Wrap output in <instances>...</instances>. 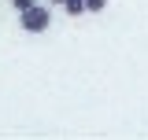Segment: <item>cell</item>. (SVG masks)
<instances>
[{"instance_id":"4","label":"cell","mask_w":148,"mask_h":140,"mask_svg":"<svg viewBox=\"0 0 148 140\" xmlns=\"http://www.w3.org/2000/svg\"><path fill=\"white\" fill-rule=\"evenodd\" d=\"M11 4H15V11H26V7H34L37 0H11Z\"/></svg>"},{"instance_id":"1","label":"cell","mask_w":148,"mask_h":140,"mask_svg":"<svg viewBox=\"0 0 148 140\" xmlns=\"http://www.w3.org/2000/svg\"><path fill=\"white\" fill-rule=\"evenodd\" d=\"M18 22H22V30H26V33H45V30L52 26V11H48L45 4H34V7L18 11Z\"/></svg>"},{"instance_id":"2","label":"cell","mask_w":148,"mask_h":140,"mask_svg":"<svg viewBox=\"0 0 148 140\" xmlns=\"http://www.w3.org/2000/svg\"><path fill=\"white\" fill-rule=\"evenodd\" d=\"M63 4H67V15H82V11H85V0H63Z\"/></svg>"},{"instance_id":"5","label":"cell","mask_w":148,"mask_h":140,"mask_svg":"<svg viewBox=\"0 0 148 140\" xmlns=\"http://www.w3.org/2000/svg\"><path fill=\"white\" fill-rule=\"evenodd\" d=\"M48 4H59V0H48Z\"/></svg>"},{"instance_id":"3","label":"cell","mask_w":148,"mask_h":140,"mask_svg":"<svg viewBox=\"0 0 148 140\" xmlns=\"http://www.w3.org/2000/svg\"><path fill=\"white\" fill-rule=\"evenodd\" d=\"M108 0H85V11H104Z\"/></svg>"}]
</instances>
